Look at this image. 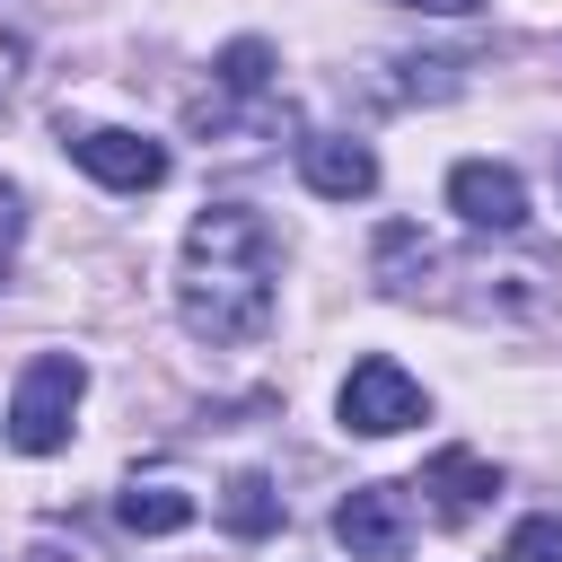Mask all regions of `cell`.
I'll return each mask as SVG.
<instances>
[{
	"mask_svg": "<svg viewBox=\"0 0 562 562\" xmlns=\"http://www.w3.org/2000/svg\"><path fill=\"white\" fill-rule=\"evenodd\" d=\"M430 404H422V386L395 369V360H360L351 378H342V430H360V439H395V430H413Z\"/></svg>",
	"mask_w": 562,
	"mask_h": 562,
	"instance_id": "cell-4",
	"label": "cell"
},
{
	"mask_svg": "<svg viewBox=\"0 0 562 562\" xmlns=\"http://www.w3.org/2000/svg\"><path fill=\"white\" fill-rule=\"evenodd\" d=\"M79 395H88V369H79L70 351H35L26 378H18V404H9V448H26V457L70 448V413H79Z\"/></svg>",
	"mask_w": 562,
	"mask_h": 562,
	"instance_id": "cell-2",
	"label": "cell"
},
{
	"mask_svg": "<svg viewBox=\"0 0 562 562\" xmlns=\"http://www.w3.org/2000/svg\"><path fill=\"white\" fill-rule=\"evenodd\" d=\"M70 158H79L97 184H114V193H149V184L167 176V149H158V140H140V132H123V123L70 132Z\"/></svg>",
	"mask_w": 562,
	"mask_h": 562,
	"instance_id": "cell-6",
	"label": "cell"
},
{
	"mask_svg": "<svg viewBox=\"0 0 562 562\" xmlns=\"http://www.w3.org/2000/svg\"><path fill=\"white\" fill-rule=\"evenodd\" d=\"M334 544L351 562H404V544H413V483H360V492H342Z\"/></svg>",
	"mask_w": 562,
	"mask_h": 562,
	"instance_id": "cell-3",
	"label": "cell"
},
{
	"mask_svg": "<svg viewBox=\"0 0 562 562\" xmlns=\"http://www.w3.org/2000/svg\"><path fill=\"white\" fill-rule=\"evenodd\" d=\"M501 562H562V509H536V518H518Z\"/></svg>",
	"mask_w": 562,
	"mask_h": 562,
	"instance_id": "cell-12",
	"label": "cell"
},
{
	"mask_svg": "<svg viewBox=\"0 0 562 562\" xmlns=\"http://www.w3.org/2000/svg\"><path fill=\"white\" fill-rule=\"evenodd\" d=\"M272 263H281L272 220L246 202H211L184 228V281H176L184 334L193 342H255L272 325Z\"/></svg>",
	"mask_w": 562,
	"mask_h": 562,
	"instance_id": "cell-1",
	"label": "cell"
},
{
	"mask_svg": "<svg viewBox=\"0 0 562 562\" xmlns=\"http://www.w3.org/2000/svg\"><path fill=\"white\" fill-rule=\"evenodd\" d=\"M114 509H123L132 536H176V527H193V492H176V483H132Z\"/></svg>",
	"mask_w": 562,
	"mask_h": 562,
	"instance_id": "cell-10",
	"label": "cell"
},
{
	"mask_svg": "<svg viewBox=\"0 0 562 562\" xmlns=\"http://www.w3.org/2000/svg\"><path fill=\"white\" fill-rule=\"evenodd\" d=\"M404 9H430V18H465L474 0H404Z\"/></svg>",
	"mask_w": 562,
	"mask_h": 562,
	"instance_id": "cell-14",
	"label": "cell"
},
{
	"mask_svg": "<svg viewBox=\"0 0 562 562\" xmlns=\"http://www.w3.org/2000/svg\"><path fill=\"white\" fill-rule=\"evenodd\" d=\"M413 492H430V509L439 518H474L492 492H501V465H483L474 448H439L430 465H422V483Z\"/></svg>",
	"mask_w": 562,
	"mask_h": 562,
	"instance_id": "cell-8",
	"label": "cell"
},
{
	"mask_svg": "<svg viewBox=\"0 0 562 562\" xmlns=\"http://www.w3.org/2000/svg\"><path fill=\"white\" fill-rule=\"evenodd\" d=\"M263 79H272V44H263V35H237V44L220 53V88H237V97H255Z\"/></svg>",
	"mask_w": 562,
	"mask_h": 562,
	"instance_id": "cell-11",
	"label": "cell"
},
{
	"mask_svg": "<svg viewBox=\"0 0 562 562\" xmlns=\"http://www.w3.org/2000/svg\"><path fill=\"white\" fill-rule=\"evenodd\" d=\"M448 211L465 220V228H527V184H518V167H501V158H457L448 167Z\"/></svg>",
	"mask_w": 562,
	"mask_h": 562,
	"instance_id": "cell-5",
	"label": "cell"
},
{
	"mask_svg": "<svg viewBox=\"0 0 562 562\" xmlns=\"http://www.w3.org/2000/svg\"><path fill=\"white\" fill-rule=\"evenodd\" d=\"M299 176H307V193H325V202L378 193V158H369L351 132H307V140H299Z\"/></svg>",
	"mask_w": 562,
	"mask_h": 562,
	"instance_id": "cell-7",
	"label": "cell"
},
{
	"mask_svg": "<svg viewBox=\"0 0 562 562\" xmlns=\"http://www.w3.org/2000/svg\"><path fill=\"white\" fill-rule=\"evenodd\" d=\"M220 527L246 536V544L272 536V527H281V492H272V474H237V483L220 492Z\"/></svg>",
	"mask_w": 562,
	"mask_h": 562,
	"instance_id": "cell-9",
	"label": "cell"
},
{
	"mask_svg": "<svg viewBox=\"0 0 562 562\" xmlns=\"http://www.w3.org/2000/svg\"><path fill=\"white\" fill-rule=\"evenodd\" d=\"M18 237H26V193L0 176V281H9V263H18Z\"/></svg>",
	"mask_w": 562,
	"mask_h": 562,
	"instance_id": "cell-13",
	"label": "cell"
}]
</instances>
